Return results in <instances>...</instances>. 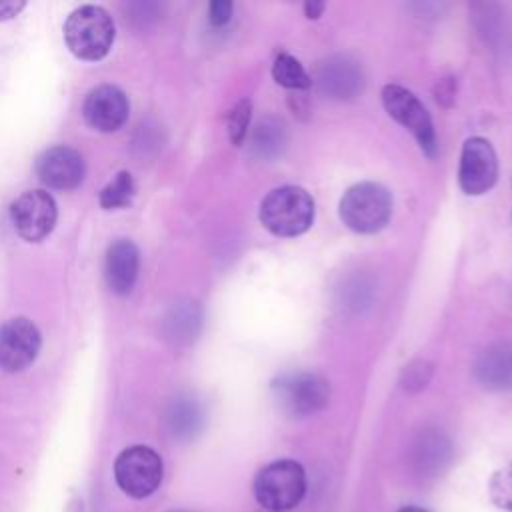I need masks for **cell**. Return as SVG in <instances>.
<instances>
[{
    "label": "cell",
    "instance_id": "obj_1",
    "mask_svg": "<svg viewBox=\"0 0 512 512\" xmlns=\"http://www.w3.org/2000/svg\"><path fill=\"white\" fill-rule=\"evenodd\" d=\"M114 38V20L108 10L98 4L78 6L64 22V42L68 50L86 62H98L108 56Z\"/></svg>",
    "mask_w": 512,
    "mask_h": 512
},
{
    "label": "cell",
    "instance_id": "obj_2",
    "mask_svg": "<svg viewBox=\"0 0 512 512\" xmlns=\"http://www.w3.org/2000/svg\"><path fill=\"white\" fill-rule=\"evenodd\" d=\"M260 222L274 236H300L314 222V198L302 186L286 184L274 188L260 204Z\"/></svg>",
    "mask_w": 512,
    "mask_h": 512
},
{
    "label": "cell",
    "instance_id": "obj_3",
    "mask_svg": "<svg viewBox=\"0 0 512 512\" xmlns=\"http://www.w3.org/2000/svg\"><path fill=\"white\" fill-rule=\"evenodd\" d=\"M340 220L358 234L382 230L392 216V194L378 182H358L340 198Z\"/></svg>",
    "mask_w": 512,
    "mask_h": 512
},
{
    "label": "cell",
    "instance_id": "obj_4",
    "mask_svg": "<svg viewBox=\"0 0 512 512\" xmlns=\"http://www.w3.org/2000/svg\"><path fill=\"white\" fill-rule=\"evenodd\" d=\"M306 494V472L296 460L266 464L254 478L256 502L268 512L292 510Z\"/></svg>",
    "mask_w": 512,
    "mask_h": 512
},
{
    "label": "cell",
    "instance_id": "obj_5",
    "mask_svg": "<svg viewBox=\"0 0 512 512\" xmlns=\"http://www.w3.org/2000/svg\"><path fill=\"white\" fill-rule=\"evenodd\" d=\"M164 464L156 450L144 444L124 448L114 462V478L118 488L130 498L142 500L154 494L162 482Z\"/></svg>",
    "mask_w": 512,
    "mask_h": 512
},
{
    "label": "cell",
    "instance_id": "obj_6",
    "mask_svg": "<svg viewBox=\"0 0 512 512\" xmlns=\"http://www.w3.org/2000/svg\"><path fill=\"white\" fill-rule=\"evenodd\" d=\"M272 396L286 416L304 418L328 404L330 384L314 372H286L272 382Z\"/></svg>",
    "mask_w": 512,
    "mask_h": 512
},
{
    "label": "cell",
    "instance_id": "obj_7",
    "mask_svg": "<svg viewBox=\"0 0 512 512\" xmlns=\"http://www.w3.org/2000/svg\"><path fill=\"white\" fill-rule=\"evenodd\" d=\"M382 104L386 112L416 138L424 154H436V132L426 106L408 88L386 84L382 88Z\"/></svg>",
    "mask_w": 512,
    "mask_h": 512
},
{
    "label": "cell",
    "instance_id": "obj_8",
    "mask_svg": "<svg viewBox=\"0 0 512 512\" xmlns=\"http://www.w3.org/2000/svg\"><path fill=\"white\" fill-rule=\"evenodd\" d=\"M58 206L46 190H26L10 204L14 230L26 242L44 240L56 226Z\"/></svg>",
    "mask_w": 512,
    "mask_h": 512
},
{
    "label": "cell",
    "instance_id": "obj_9",
    "mask_svg": "<svg viewBox=\"0 0 512 512\" xmlns=\"http://www.w3.org/2000/svg\"><path fill=\"white\" fill-rule=\"evenodd\" d=\"M42 336L26 316H14L0 326V370L16 374L26 370L38 356Z\"/></svg>",
    "mask_w": 512,
    "mask_h": 512
},
{
    "label": "cell",
    "instance_id": "obj_10",
    "mask_svg": "<svg viewBox=\"0 0 512 512\" xmlns=\"http://www.w3.org/2000/svg\"><path fill=\"white\" fill-rule=\"evenodd\" d=\"M498 178V158L492 144L482 136L464 142L458 166V184L464 194L480 196L488 192Z\"/></svg>",
    "mask_w": 512,
    "mask_h": 512
},
{
    "label": "cell",
    "instance_id": "obj_11",
    "mask_svg": "<svg viewBox=\"0 0 512 512\" xmlns=\"http://www.w3.org/2000/svg\"><path fill=\"white\" fill-rule=\"evenodd\" d=\"M130 114V102L122 88L114 84H100L92 88L82 104L86 124L98 132H116Z\"/></svg>",
    "mask_w": 512,
    "mask_h": 512
},
{
    "label": "cell",
    "instance_id": "obj_12",
    "mask_svg": "<svg viewBox=\"0 0 512 512\" xmlns=\"http://www.w3.org/2000/svg\"><path fill=\"white\" fill-rule=\"evenodd\" d=\"M36 176L38 180L54 190H72L76 188L86 174L84 158L78 150L58 144L46 148L36 158Z\"/></svg>",
    "mask_w": 512,
    "mask_h": 512
},
{
    "label": "cell",
    "instance_id": "obj_13",
    "mask_svg": "<svg viewBox=\"0 0 512 512\" xmlns=\"http://www.w3.org/2000/svg\"><path fill=\"white\" fill-rule=\"evenodd\" d=\"M314 82L328 98L348 100L362 92L364 74L356 60L348 56H330L318 64Z\"/></svg>",
    "mask_w": 512,
    "mask_h": 512
},
{
    "label": "cell",
    "instance_id": "obj_14",
    "mask_svg": "<svg viewBox=\"0 0 512 512\" xmlns=\"http://www.w3.org/2000/svg\"><path fill=\"white\" fill-rule=\"evenodd\" d=\"M140 270V252L128 238L114 240L104 256V280L112 294L126 296L132 292Z\"/></svg>",
    "mask_w": 512,
    "mask_h": 512
},
{
    "label": "cell",
    "instance_id": "obj_15",
    "mask_svg": "<svg viewBox=\"0 0 512 512\" xmlns=\"http://www.w3.org/2000/svg\"><path fill=\"white\" fill-rule=\"evenodd\" d=\"M476 380L488 390L512 388V344L498 342L480 352L474 362Z\"/></svg>",
    "mask_w": 512,
    "mask_h": 512
},
{
    "label": "cell",
    "instance_id": "obj_16",
    "mask_svg": "<svg viewBox=\"0 0 512 512\" xmlns=\"http://www.w3.org/2000/svg\"><path fill=\"white\" fill-rule=\"evenodd\" d=\"M164 334L168 340L186 344L196 338L202 326V308L192 300H182L170 306L164 316Z\"/></svg>",
    "mask_w": 512,
    "mask_h": 512
},
{
    "label": "cell",
    "instance_id": "obj_17",
    "mask_svg": "<svg viewBox=\"0 0 512 512\" xmlns=\"http://www.w3.org/2000/svg\"><path fill=\"white\" fill-rule=\"evenodd\" d=\"M412 458L422 474H436L450 458V442L442 432L426 430L416 438Z\"/></svg>",
    "mask_w": 512,
    "mask_h": 512
},
{
    "label": "cell",
    "instance_id": "obj_18",
    "mask_svg": "<svg viewBox=\"0 0 512 512\" xmlns=\"http://www.w3.org/2000/svg\"><path fill=\"white\" fill-rule=\"evenodd\" d=\"M288 144L286 124L274 116L260 120L250 134V148L256 156L270 160L284 152Z\"/></svg>",
    "mask_w": 512,
    "mask_h": 512
},
{
    "label": "cell",
    "instance_id": "obj_19",
    "mask_svg": "<svg viewBox=\"0 0 512 512\" xmlns=\"http://www.w3.org/2000/svg\"><path fill=\"white\" fill-rule=\"evenodd\" d=\"M168 428L176 438H192L202 428V410L192 398H178L168 410Z\"/></svg>",
    "mask_w": 512,
    "mask_h": 512
},
{
    "label": "cell",
    "instance_id": "obj_20",
    "mask_svg": "<svg viewBox=\"0 0 512 512\" xmlns=\"http://www.w3.org/2000/svg\"><path fill=\"white\" fill-rule=\"evenodd\" d=\"M136 194L134 178L128 170H120L102 190L98 196V202L104 210H120L128 208L132 198Z\"/></svg>",
    "mask_w": 512,
    "mask_h": 512
},
{
    "label": "cell",
    "instance_id": "obj_21",
    "mask_svg": "<svg viewBox=\"0 0 512 512\" xmlns=\"http://www.w3.org/2000/svg\"><path fill=\"white\" fill-rule=\"evenodd\" d=\"M272 78L276 80V84L288 88V90H306L312 84V78L308 76V72L304 70V66L300 64V60H296L290 54H278L274 64H272Z\"/></svg>",
    "mask_w": 512,
    "mask_h": 512
},
{
    "label": "cell",
    "instance_id": "obj_22",
    "mask_svg": "<svg viewBox=\"0 0 512 512\" xmlns=\"http://www.w3.org/2000/svg\"><path fill=\"white\" fill-rule=\"evenodd\" d=\"M488 496L496 508H500L504 512H512V464L498 468L490 476Z\"/></svg>",
    "mask_w": 512,
    "mask_h": 512
},
{
    "label": "cell",
    "instance_id": "obj_23",
    "mask_svg": "<svg viewBox=\"0 0 512 512\" xmlns=\"http://www.w3.org/2000/svg\"><path fill=\"white\" fill-rule=\"evenodd\" d=\"M250 116H252V102L250 100H240L228 114V138L234 146H240L244 138L248 136V126H250Z\"/></svg>",
    "mask_w": 512,
    "mask_h": 512
},
{
    "label": "cell",
    "instance_id": "obj_24",
    "mask_svg": "<svg viewBox=\"0 0 512 512\" xmlns=\"http://www.w3.org/2000/svg\"><path fill=\"white\" fill-rule=\"evenodd\" d=\"M430 376H432V364L426 360H414L402 370L400 384L408 392H418L430 382Z\"/></svg>",
    "mask_w": 512,
    "mask_h": 512
},
{
    "label": "cell",
    "instance_id": "obj_25",
    "mask_svg": "<svg viewBox=\"0 0 512 512\" xmlns=\"http://www.w3.org/2000/svg\"><path fill=\"white\" fill-rule=\"evenodd\" d=\"M158 10L160 6L154 2H132L128 4V20L138 26V28H146L148 24L158 20Z\"/></svg>",
    "mask_w": 512,
    "mask_h": 512
},
{
    "label": "cell",
    "instance_id": "obj_26",
    "mask_svg": "<svg viewBox=\"0 0 512 512\" xmlns=\"http://www.w3.org/2000/svg\"><path fill=\"white\" fill-rule=\"evenodd\" d=\"M232 10H234V4L230 0H214V2H210V6H208L210 24L216 26V28L228 24L230 18H232Z\"/></svg>",
    "mask_w": 512,
    "mask_h": 512
},
{
    "label": "cell",
    "instance_id": "obj_27",
    "mask_svg": "<svg viewBox=\"0 0 512 512\" xmlns=\"http://www.w3.org/2000/svg\"><path fill=\"white\" fill-rule=\"evenodd\" d=\"M24 0H0V22L16 18L24 10Z\"/></svg>",
    "mask_w": 512,
    "mask_h": 512
},
{
    "label": "cell",
    "instance_id": "obj_28",
    "mask_svg": "<svg viewBox=\"0 0 512 512\" xmlns=\"http://www.w3.org/2000/svg\"><path fill=\"white\" fill-rule=\"evenodd\" d=\"M304 10H306V16H308V18H318V16L322 14V10H324V2L308 0L306 6H304Z\"/></svg>",
    "mask_w": 512,
    "mask_h": 512
},
{
    "label": "cell",
    "instance_id": "obj_29",
    "mask_svg": "<svg viewBox=\"0 0 512 512\" xmlns=\"http://www.w3.org/2000/svg\"><path fill=\"white\" fill-rule=\"evenodd\" d=\"M396 512H428L426 508H420V506H404V508H400V510H396Z\"/></svg>",
    "mask_w": 512,
    "mask_h": 512
},
{
    "label": "cell",
    "instance_id": "obj_30",
    "mask_svg": "<svg viewBox=\"0 0 512 512\" xmlns=\"http://www.w3.org/2000/svg\"><path fill=\"white\" fill-rule=\"evenodd\" d=\"M172 512H186V510H172Z\"/></svg>",
    "mask_w": 512,
    "mask_h": 512
}]
</instances>
